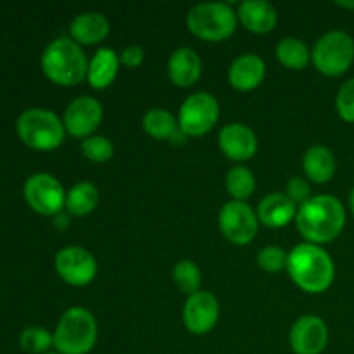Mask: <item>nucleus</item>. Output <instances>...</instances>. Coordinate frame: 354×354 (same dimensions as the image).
Masks as SVG:
<instances>
[{"label": "nucleus", "mask_w": 354, "mask_h": 354, "mask_svg": "<svg viewBox=\"0 0 354 354\" xmlns=\"http://www.w3.org/2000/svg\"><path fill=\"white\" fill-rule=\"evenodd\" d=\"M100 121H102V106L95 97L90 95L76 97L75 100H71L62 116L66 131L83 140L92 137Z\"/></svg>", "instance_id": "nucleus-12"}, {"label": "nucleus", "mask_w": 354, "mask_h": 354, "mask_svg": "<svg viewBox=\"0 0 354 354\" xmlns=\"http://www.w3.org/2000/svg\"><path fill=\"white\" fill-rule=\"evenodd\" d=\"M41 69L50 82L62 86H75L86 78L88 59L82 45L73 38L61 37L45 47L41 54Z\"/></svg>", "instance_id": "nucleus-3"}, {"label": "nucleus", "mask_w": 354, "mask_h": 354, "mask_svg": "<svg viewBox=\"0 0 354 354\" xmlns=\"http://www.w3.org/2000/svg\"><path fill=\"white\" fill-rule=\"evenodd\" d=\"M335 3H337L339 7H344V9L354 10V0H337Z\"/></svg>", "instance_id": "nucleus-34"}, {"label": "nucleus", "mask_w": 354, "mask_h": 354, "mask_svg": "<svg viewBox=\"0 0 354 354\" xmlns=\"http://www.w3.org/2000/svg\"><path fill=\"white\" fill-rule=\"evenodd\" d=\"M303 168L308 178L313 180L315 183H327L328 180L334 178L337 162L330 149L325 145H313L304 152Z\"/></svg>", "instance_id": "nucleus-22"}, {"label": "nucleus", "mask_w": 354, "mask_h": 354, "mask_svg": "<svg viewBox=\"0 0 354 354\" xmlns=\"http://www.w3.org/2000/svg\"><path fill=\"white\" fill-rule=\"evenodd\" d=\"M220 318V303L207 290H199L187 299L183 306V324L187 330L196 335L213 330Z\"/></svg>", "instance_id": "nucleus-13"}, {"label": "nucleus", "mask_w": 354, "mask_h": 354, "mask_svg": "<svg viewBox=\"0 0 354 354\" xmlns=\"http://www.w3.org/2000/svg\"><path fill=\"white\" fill-rule=\"evenodd\" d=\"M335 107H337V113L342 120L348 121V123H354V78L348 80L339 88Z\"/></svg>", "instance_id": "nucleus-31"}, {"label": "nucleus", "mask_w": 354, "mask_h": 354, "mask_svg": "<svg viewBox=\"0 0 354 354\" xmlns=\"http://www.w3.org/2000/svg\"><path fill=\"white\" fill-rule=\"evenodd\" d=\"M120 62V55H118L113 48H99L88 62L86 80H88L90 86L95 90L107 88V86L116 80Z\"/></svg>", "instance_id": "nucleus-21"}, {"label": "nucleus", "mask_w": 354, "mask_h": 354, "mask_svg": "<svg viewBox=\"0 0 354 354\" xmlns=\"http://www.w3.org/2000/svg\"><path fill=\"white\" fill-rule=\"evenodd\" d=\"M297 204L286 192H273L263 197L258 204V220L270 228H282L289 225L297 214Z\"/></svg>", "instance_id": "nucleus-17"}, {"label": "nucleus", "mask_w": 354, "mask_h": 354, "mask_svg": "<svg viewBox=\"0 0 354 354\" xmlns=\"http://www.w3.org/2000/svg\"><path fill=\"white\" fill-rule=\"evenodd\" d=\"M297 230L311 244H327L337 239L346 225V209L334 196H313L297 207Z\"/></svg>", "instance_id": "nucleus-1"}, {"label": "nucleus", "mask_w": 354, "mask_h": 354, "mask_svg": "<svg viewBox=\"0 0 354 354\" xmlns=\"http://www.w3.org/2000/svg\"><path fill=\"white\" fill-rule=\"evenodd\" d=\"M220 118V104L209 92H196L183 100L178 113L180 130L187 137H201L213 130Z\"/></svg>", "instance_id": "nucleus-8"}, {"label": "nucleus", "mask_w": 354, "mask_h": 354, "mask_svg": "<svg viewBox=\"0 0 354 354\" xmlns=\"http://www.w3.org/2000/svg\"><path fill=\"white\" fill-rule=\"evenodd\" d=\"M311 61L324 75H344L354 62V38L342 30L327 31L315 44Z\"/></svg>", "instance_id": "nucleus-7"}, {"label": "nucleus", "mask_w": 354, "mask_h": 354, "mask_svg": "<svg viewBox=\"0 0 354 354\" xmlns=\"http://www.w3.org/2000/svg\"><path fill=\"white\" fill-rule=\"evenodd\" d=\"M287 272L299 289L310 294H322L332 286L335 277L334 259L320 245L303 242L289 252Z\"/></svg>", "instance_id": "nucleus-2"}, {"label": "nucleus", "mask_w": 354, "mask_h": 354, "mask_svg": "<svg viewBox=\"0 0 354 354\" xmlns=\"http://www.w3.org/2000/svg\"><path fill=\"white\" fill-rule=\"evenodd\" d=\"M99 335L97 320L85 308H69L54 330V348L59 354H88Z\"/></svg>", "instance_id": "nucleus-4"}, {"label": "nucleus", "mask_w": 354, "mask_h": 354, "mask_svg": "<svg viewBox=\"0 0 354 354\" xmlns=\"http://www.w3.org/2000/svg\"><path fill=\"white\" fill-rule=\"evenodd\" d=\"M220 149L227 158L234 161L251 159L258 151V138L256 133L244 123L225 124L218 138Z\"/></svg>", "instance_id": "nucleus-15"}, {"label": "nucleus", "mask_w": 354, "mask_h": 354, "mask_svg": "<svg viewBox=\"0 0 354 354\" xmlns=\"http://www.w3.org/2000/svg\"><path fill=\"white\" fill-rule=\"evenodd\" d=\"M349 207H351V213H353V216H354V187H353L351 194H349Z\"/></svg>", "instance_id": "nucleus-35"}, {"label": "nucleus", "mask_w": 354, "mask_h": 354, "mask_svg": "<svg viewBox=\"0 0 354 354\" xmlns=\"http://www.w3.org/2000/svg\"><path fill=\"white\" fill-rule=\"evenodd\" d=\"M203 73V61L199 54L190 47H180L169 55L168 76L176 86H192Z\"/></svg>", "instance_id": "nucleus-18"}, {"label": "nucleus", "mask_w": 354, "mask_h": 354, "mask_svg": "<svg viewBox=\"0 0 354 354\" xmlns=\"http://www.w3.org/2000/svg\"><path fill=\"white\" fill-rule=\"evenodd\" d=\"M109 19L97 10H86V12L78 14L69 28L71 38L80 45L99 44L109 35Z\"/></svg>", "instance_id": "nucleus-19"}, {"label": "nucleus", "mask_w": 354, "mask_h": 354, "mask_svg": "<svg viewBox=\"0 0 354 354\" xmlns=\"http://www.w3.org/2000/svg\"><path fill=\"white\" fill-rule=\"evenodd\" d=\"M227 190L234 201H244L252 196L256 189V178L252 171L245 166H234L230 171L227 173Z\"/></svg>", "instance_id": "nucleus-26"}, {"label": "nucleus", "mask_w": 354, "mask_h": 354, "mask_svg": "<svg viewBox=\"0 0 354 354\" xmlns=\"http://www.w3.org/2000/svg\"><path fill=\"white\" fill-rule=\"evenodd\" d=\"M277 57L286 68L303 69L310 64L311 52L301 38L287 37L282 38L277 45Z\"/></svg>", "instance_id": "nucleus-25"}, {"label": "nucleus", "mask_w": 354, "mask_h": 354, "mask_svg": "<svg viewBox=\"0 0 354 354\" xmlns=\"http://www.w3.org/2000/svg\"><path fill=\"white\" fill-rule=\"evenodd\" d=\"M66 194L61 182L48 173H35L24 183V199L44 216H54L64 209Z\"/></svg>", "instance_id": "nucleus-9"}, {"label": "nucleus", "mask_w": 354, "mask_h": 354, "mask_svg": "<svg viewBox=\"0 0 354 354\" xmlns=\"http://www.w3.org/2000/svg\"><path fill=\"white\" fill-rule=\"evenodd\" d=\"M99 203V190L93 183L80 182L66 194V209L75 216H86Z\"/></svg>", "instance_id": "nucleus-24"}, {"label": "nucleus", "mask_w": 354, "mask_h": 354, "mask_svg": "<svg viewBox=\"0 0 354 354\" xmlns=\"http://www.w3.org/2000/svg\"><path fill=\"white\" fill-rule=\"evenodd\" d=\"M237 17L252 33H268L277 24V10L266 0H244L239 3Z\"/></svg>", "instance_id": "nucleus-20"}, {"label": "nucleus", "mask_w": 354, "mask_h": 354, "mask_svg": "<svg viewBox=\"0 0 354 354\" xmlns=\"http://www.w3.org/2000/svg\"><path fill=\"white\" fill-rule=\"evenodd\" d=\"M144 48L137 44L128 45V47H124L123 52L120 54V61L123 62L124 66H128V68H137V66H140L142 62H144Z\"/></svg>", "instance_id": "nucleus-33"}, {"label": "nucleus", "mask_w": 354, "mask_h": 354, "mask_svg": "<svg viewBox=\"0 0 354 354\" xmlns=\"http://www.w3.org/2000/svg\"><path fill=\"white\" fill-rule=\"evenodd\" d=\"M220 230L232 244L245 245L256 237L259 220L256 211L244 201H230L225 204L218 216Z\"/></svg>", "instance_id": "nucleus-10"}, {"label": "nucleus", "mask_w": 354, "mask_h": 354, "mask_svg": "<svg viewBox=\"0 0 354 354\" xmlns=\"http://www.w3.org/2000/svg\"><path fill=\"white\" fill-rule=\"evenodd\" d=\"M21 140L37 151H52L64 142L66 128L57 114L48 109H26L16 123Z\"/></svg>", "instance_id": "nucleus-5"}, {"label": "nucleus", "mask_w": 354, "mask_h": 354, "mask_svg": "<svg viewBox=\"0 0 354 354\" xmlns=\"http://www.w3.org/2000/svg\"><path fill=\"white\" fill-rule=\"evenodd\" d=\"M237 10L227 2L197 3L187 14L190 33L207 41L227 40L237 28Z\"/></svg>", "instance_id": "nucleus-6"}, {"label": "nucleus", "mask_w": 354, "mask_h": 354, "mask_svg": "<svg viewBox=\"0 0 354 354\" xmlns=\"http://www.w3.org/2000/svg\"><path fill=\"white\" fill-rule=\"evenodd\" d=\"M286 194L289 196V199H292L294 203L297 204V206H301V204H304L306 201H310L311 197H313L311 196L310 183L304 178H301V176H294V178L289 180Z\"/></svg>", "instance_id": "nucleus-32"}, {"label": "nucleus", "mask_w": 354, "mask_h": 354, "mask_svg": "<svg viewBox=\"0 0 354 354\" xmlns=\"http://www.w3.org/2000/svg\"><path fill=\"white\" fill-rule=\"evenodd\" d=\"M289 342L296 354H322L328 342L327 324L317 315H304L290 328Z\"/></svg>", "instance_id": "nucleus-14"}, {"label": "nucleus", "mask_w": 354, "mask_h": 354, "mask_svg": "<svg viewBox=\"0 0 354 354\" xmlns=\"http://www.w3.org/2000/svg\"><path fill=\"white\" fill-rule=\"evenodd\" d=\"M142 124H144L145 133L151 135L156 140H173L180 133L178 120L168 109H161V107L149 109L144 114Z\"/></svg>", "instance_id": "nucleus-23"}, {"label": "nucleus", "mask_w": 354, "mask_h": 354, "mask_svg": "<svg viewBox=\"0 0 354 354\" xmlns=\"http://www.w3.org/2000/svg\"><path fill=\"white\" fill-rule=\"evenodd\" d=\"M173 280L178 286L180 290L192 296V294L199 292L201 283H203V273H201L199 266L190 259H182L173 268Z\"/></svg>", "instance_id": "nucleus-27"}, {"label": "nucleus", "mask_w": 354, "mask_h": 354, "mask_svg": "<svg viewBox=\"0 0 354 354\" xmlns=\"http://www.w3.org/2000/svg\"><path fill=\"white\" fill-rule=\"evenodd\" d=\"M266 75V64L258 54H241L228 69V82L241 92L258 88Z\"/></svg>", "instance_id": "nucleus-16"}, {"label": "nucleus", "mask_w": 354, "mask_h": 354, "mask_svg": "<svg viewBox=\"0 0 354 354\" xmlns=\"http://www.w3.org/2000/svg\"><path fill=\"white\" fill-rule=\"evenodd\" d=\"M55 270L66 283L83 287L95 279L97 259L85 248L68 245L55 254Z\"/></svg>", "instance_id": "nucleus-11"}, {"label": "nucleus", "mask_w": 354, "mask_h": 354, "mask_svg": "<svg viewBox=\"0 0 354 354\" xmlns=\"http://www.w3.org/2000/svg\"><path fill=\"white\" fill-rule=\"evenodd\" d=\"M82 151L90 161L93 162H106L113 158L114 145L104 135H92L82 142Z\"/></svg>", "instance_id": "nucleus-29"}, {"label": "nucleus", "mask_w": 354, "mask_h": 354, "mask_svg": "<svg viewBox=\"0 0 354 354\" xmlns=\"http://www.w3.org/2000/svg\"><path fill=\"white\" fill-rule=\"evenodd\" d=\"M289 254L280 245H266L258 252V265L268 273H277L287 268Z\"/></svg>", "instance_id": "nucleus-30"}, {"label": "nucleus", "mask_w": 354, "mask_h": 354, "mask_svg": "<svg viewBox=\"0 0 354 354\" xmlns=\"http://www.w3.org/2000/svg\"><path fill=\"white\" fill-rule=\"evenodd\" d=\"M47 354H59V353H47Z\"/></svg>", "instance_id": "nucleus-36"}, {"label": "nucleus", "mask_w": 354, "mask_h": 354, "mask_svg": "<svg viewBox=\"0 0 354 354\" xmlns=\"http://www.w3.org/2000/svg\"><path fill=\"white\" fill-rule=\"evenodd\" d=\"M19 344L30 354H47L54 346V335L44 327H28L21 332Z\"/></svg>", "instance_id": "nucleus-28"}]
</instances>
